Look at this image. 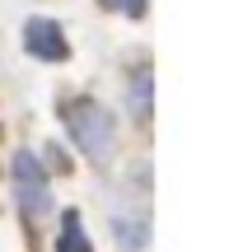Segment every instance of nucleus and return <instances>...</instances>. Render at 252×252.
I'll return each instance as SVG.
<instances>
[{
  "instance_id": "nucleus-1",
  "label": "nucleus",
  "mask_w": 252,
  "mask_h": 252,
  "mask_svg": "<svg viewBox=\"0 0 252 252\" xmlns=\"http://www.w3.org/2000/svg\"><path fill=\"white\" fill-rule=\"evenodd\" d=\"M65 126H70L75 145H80L89 159H108L112 154V140H117V122H112V112L103 108V103L94 98H70L65 103Z\"/></svg>"
},
{
  "instance_id": "nucleus-2",
  "label": "nucleus",
  "mask_w": 252,
  "mask_h": 252,
  "mask_svg": "<svg viewBox=\"0 0 252 252\" xmlns=\"http://www.w3.org/2000/svg\"><path fill=\"white\" fill-rule=\"evenodd\" d=\"M14 187H19V206H24V215H28V220H37V215H47V210H52L47 173H42V163H37L28 150H19V154H14Z\"/></svg>"
},
{
  "instance_id": "nucleus-3",
  "label": "nucleus",
  "mask_w": 252,
  "mask_h": 252,
  "mask_svg": "<svg viewBox=\"0 0 252 252\" xmlns=\"http://www.w3.org/2000/svg\"><path fill=\"white\" fill-rule=\"evenodd\" d=\"M24 47L37 56V61H65V56H70V47H65L61 28H56L52 19H28V28H24Z\"/></svg>"
},
{
  "instance_id": "nucleus-4",
  "label": "nucleus",
  "mask_w": 252,
  "mask_h": 252,
  "mask_svg": "<svg viewBox=\"0 0 252 252\" xmlns=\"http://www.w3.org/2000/svg\"><path fill=\"white\" fill-rule=\"evenodd\" d=\"M56 252H94L89 248V238H84V229H80V215H65V224H61V238H56Z\"/></svg>"
},
{
  "instance_id": "nucleus-5",
  "label": "nucleus",
  "mask_w": 252,
  "mask_h": 252,
  "mask_svg": "<svg viewBox=\"0 0 252 252\" xmlns=\"http://www.w3.org/2000/svg\"><path fill=\"white\" fill-rule=\"evenodd\" d=\"M131 103H135V112H140V117H145V112H150V75H135V89H131Z\"/></svg>"
},
{
  "instance_id": "nucleus-6",
  "label": "nucleus",
  "mask_w": 252,
  "mask_h": 252,
  "mask_svg": "<svg viewBox=\"0 0 252 252\" xmlns=\"http://www.w3.org/2000/svg\"><path fill=\"white\" fill-rule=\"evenodd\" d=\"M108 9H122V14H131V19H140L145 14V0H103Z\"/></svg>"
}]
</instances>
